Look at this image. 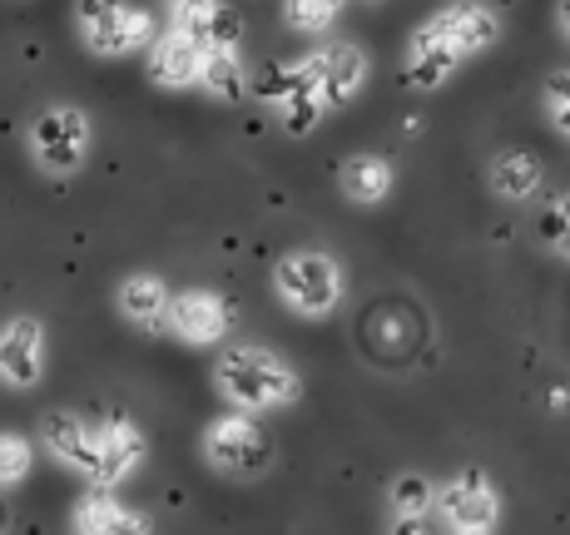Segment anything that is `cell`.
Returning <instances> with one entry per match:
<instances>
[{
  "instance_id": "cell-1",
  "label": "cell",
  "mask_w": 570,
  "mask_h": 535,
  "mask_svg": "<svg viewBox=\"0 0 570 535\" xmlns=\"http://www.w3.org/2000/svg\"><path fill=\"white\" fill-rule=\"evenodd\" d=\"M214 382L238 412L288 407V402H298V392H303L298 373H293L278 353H268V347H228L214 367Z\"/></svg>"
},
{
  "instance_id": "cell-2",
  "label": "cell",
  "mask_w": 570,
  "mask_h": 535,
  "mask_svg": "<svg viewBox=\"0 0 570 535\" xmlns=\"http://www.w3.org/2000/svg\"><path fill=\"white\" fill-rule=\"evenodd\" d=\"M273 288H278V298L288 303L293 313H303V318H327V313L343 303V268H337V258L317 254V248H298V254L278 258V268H273Z\"/></svg>"
},
{
  "instance_id": "cell-3",
  "label": "cell",
  "mask_w": 570,
  "mask_h": 535,
  "mask_svg": "<svg viewBox=\"0 0 570 535\" xmlns=\"http://www.w3.org/2000/svg\"><path fill=\"white\" fill-rule=\"evenodd\" d=\"M75 26L90 55L119 60L129 50H145L155 40V20L145 6H129V0H75Z\"/></svg>"
},
{
  "instance_id": "cell-4",
  "label": "cell",
  "mask_w": 570,
  "mask_h": 535,
  "mask_svg": "<svg viewBox=\"0 0 570 535\" xmlns=\"http://www.w3.org/2000/svg\"><path fill=\"white\" fill-rule=\"evenodd\" d=\"M30 155L46 174H75L90 159V115L75 105H50L30 119Z\"/></svg>"
},
{
  "instance_id": "cell-5",
  "label": "cell",
  "mask_w": 570,
  "mask_h": 535,
  "mask_svg": "<svg viewBox=\"0 0 570 535\" xmlns=\"http://www.w3.org/2000/svg\"><path fill=\"white\" fill-rule=\"evenodd\" d=\"M432 511L446 531L462 535H487L501 526V491L491 486L487 472H462L432 496Z\"/></svg>"
},
{
  "instance_id": "cell-6",
  "label": "cell",
  "mask_w": 570,
  "mask_h": 535,
  "mask_svg": "<svg viewBox=\"0 0 570 535\" xmlns=\"http://www.w3.org/2000/svg\"><path fill=\"white\" fill-rule=\"evenodd\" d=\"M204 456L228 476H258L263 466L273 462V446H268V436H263V427L248 417V412H234V417L208 422Z\"/></svg>"
},
{
  "instance_id": "cell-7",
  "label": "cell",
  "mask_w": 570,
  "mask_h": 535,
  "mask_svg": "<svg viewBox=\"0 0 570 535\" xmlns=\"http://www.w3.org/2000/svg\"><path fill=\"white\" fill-rule=\"evenodd\" d=\"M46 377V323L20 313L0 327V382L16 392L40 387Z\"/></svg>"
},
{
  "instance_id": "cell-8",
  "label": "cell",
  "mask_w": 570,
  "mask_h": 535,
  "mask_svg": "<svg viewBox=\"0 0 570 535\" xmlns=\"http://www.w3.org/2000/svg\"><path fill=\"white\" fill-rule=\"evenodd\" d=\"M40 436H46V446H50L55 462L95 482V472H100V442H95V422L75 417V412H50V417L40 422Z\"/></svg>"
},
{
  "instance_id": "cell-9",
  "label": "cell",
  "mask_w": 570,
  "mask_h": 535,
  "mask_svg": "<svg viewBox=\"0 0 570 535\" xmlns=\"http://www.w3.org/2000/svg\"><path fill=\"white\" fill-rule=\"evenodd\" d=\"M228 303L218 298V293H204V288H189L174 298L169 293V318H164V327H174V333L184 337V343H218V337L228 333Z\"/></svg>"
},
{
  "instance_id": "cell-10",
  "label": "cell",
  "mask_w": 570,
  "mask_h": 535,
  "mask_svg": "<svg viewBox=\"0 0 570 535\" xmlns=\"http://www.w3.org/2000/svg\"><path fill=\"white\" fill-rule=\"evenodd\" d=\"M456 65H462V55H456V46L446 40V30L436 26V20L416 26V36L407 46V85L412 90H442V85L452 80Z\"/></svg>"
},
{
  "instance_id": "cell-11",
  "label": "cell",
  "mask_w": 570,
  "mask_h": 535,
  "mask_svg": "<svg viewBox=\"0 0 570 535\" xmlns=\"http://www.w3.org/2000/svg\"><path fill=\"white\" fill-rule=\"evenodd\" d=\"M95 442H100V472H95V486H119L139 462H145V432L129 417H105L95 422Z\"/></svg>"
},
{
  "instance_id": "cell-12",
  "label": "cell",
  "mask_w": 570,
  "mask_h": 535,
  "mask_svg": "<svg viewBox=\"0 0 570 535\" xmlns=\"http://www.w3.org/2000/svg\"><path fill=\"white\" fill-rule=\"evenodd\" d=\"M199 65H204V46L194 36H184L179 26H169L164 36L149 40V80L164 85V90L199 85Z\"/></svg>"
},
{
  "instance_id": "cell-13",
  "label": "cell",
  "mask_w": 570,
  "mask_h": 535,
  "mask_svg": "<svg viewBox=\"0 0 570 535\" xmlns=\"http://www.w3.org/2000/svg\"><path fill=\"white\" fill-rule=\"evenodd\" d=\"M436 26L446 30V40L456 46V55L462 60H471V55H481V50H491L501 40V20H497V10H487L481 0H462V6H446V10H436Z\"/></svg>"
},
{
  "instance_id": "cell-14",
  "label": "cell",
  "mask_w": 570,
  "mask_h": 535,
  "mask_svg": "<svg viewBox=\"0 0 570 535\" xmlns=\"http://www.w3.org/2000/svg\"><path fill=\"white\" fill-rule=\"evenodd\" d=\"M367 85V50L357 40H337L323 50V75H317V95L327 109L347 105Z\"/></svg>"
},
{
  "instance_id": "cell-15",
  "label": "cell",
  "mask_w": 570,
  "mask_h": 535,
  "mask_svg": "<svg viewBox=\"0 0 570 535\" xmlns=\"http://www.w3.org/2000/svg\"><path fill=\"white\" fill-rule=\"evenodd\" d=\"M80 535H145L149 521L139 511H129L119 496H109V486L90 491V496L75 506V521H70Z\"/></svg>"
},
{
  "instance_id": "cell-16",
  "label": "cell",
  "mask_w": 570,
  "mask_h": 535,
  "mask_svg": "<svg viewBox=\"0 0 570 535\" xmlns=\"http://www.w3.org/2000/svg\"><path fill=\"white\" fill-rule=\"evenodd\" d=\"M119 313H125L135 327H145V333H159L164 318H169V288H164L159 273H129L125 283H119Z\"/></svg>"
},
{
  "instance_id": "cell-17",
  "label": "cell",
  "mask_w": 570,
  "mask_h": 535,
  "mask_svg": "<svg viewBox=\"0 0 570 535\" xmlns=\"http://www.w3.org/2000/svg\"><path fill=\"white\" fill-rule=\"evenodd\" d=\"M174 26H179L184 36L199 40L204 50H238V40H244V16H238L234 6H224V0H208L204 10L179 16Z\"/></svg>"
},
{
  "instance_id": "cell-18",
  "label": "cell",
  "mask_w": 570,
  "mask_h": 535,
  "mask_svg": "<svg viewBox=\"0 0 570 535\" xmlns=\"http://www.w3.org/2000/svg\"><path fill=\"white\" fill-rule=\"evenodd\" d=\"M491 189L511 204L531 199V194L541 189V159H535L531 149H501V155L491 159Z\"/></svg>"
},
{
  "instance_id": "cell-19",
  "label": "cell",
  "mask_w": 570,
  "mask_h": 535,
  "mask_svg": "<svg viewBox=\"0 0 570 535\" xmlns=\"http://www.w3.org/2000/svg\"><path fill=\"white\" fill-rule=\"evenodd\" d=\"M337 184L353 204H382L392 194V164L377 155H353L337 174Z\"/></svg>"
},
{
  "instance_id": "cell-20",
  "label": "cell",
  "mask_w": 570,
  "mask_h": 535,
  "mask_svg": "<svg viewBox=\"0 0 570 535\" xmlns=\"http://www.w3.org/2000/svg\"><path fill=\"white\" fill-rule=\"evenodd\" d=\"M199 85L214 100L224 105H244L248 95V70L238 60V50H204V65H199Z\"/></svg>"
},
{
  "instance_id": "cell-21",
  "label": "cell",
  "mask_w": 570,
  "mask_h": 535,
  "mask_svg": "<svg viewBox=\"0 0 570 535\" xmlns=\"http://www.w3.org/2000/svg\"><path fill=\"white\" fill-rule=\"evenodd\" d=\"M278 105H283V129H288V135H313L317 119L327 115L323 95H317V80L313 85H298V90L283 95Z\"/></svg>"
},
{
  "instance_id": "cell-22",
  "label": "cell",
  "mask_w": 570,
  "mask_h": 535,
  "mask_svg": "<svg viewBox=\"0 0 570 535\" xmlns=\"http://www.w3.org/2000/svg\"><path fill=\"white\" fill-rule=\"evenodd\" d=\"M337 16H343V0H288L283 6V20L298 36H323V30H333Z\"/></svg>"
},
{
  "instance_id": "cell-23",
  "label": "cell",
  "mask_w": 570,
  "mask_h": 535,
  "mask_svg": "<svg viewBox=\"0 0 570 535\" xmlns=\"http://www.w3.org/2000/svg\"><path fill=\"white\" fill-rule=\"evenodd\" d=\"M36 466V446L16 432H0V486H20Z\"/></svg>"
},
{
  "instance_id": "cell-24",
  "label": "cell",
  "mask_w": 570,
  "mask_h": 535,
  "mask_svg": "<svg viewBox=\"0 0 570 535\" xmlns=\"http://www.w3.org/2000/svg\"><path fill=\"white\" fill-rule=\"evenodd\" d=\"M432 496H436V486L426 482L422 472H407L392 482V511H397V516H422V511H432Z\"/></svg>"
},
{
  "instance_id": "cell-25",
  "label": "cell",
  "mask_w": 570,
  "mask_h": 535,
  "mask_svg": "<svg viewBox=\"0 0 570 535\" xmlns=\"http://www.w3.org/2000/svg\"><path fill=\"white\" fill-rule=\"evenodd\" d=\"M541 100H546V115H551V125L561 129V135H570V70L546 75Z\"/></svg>"
},
{
  "instance_id": "cell-26",
  "label": "cell",
  "mask_w": 570,
  "mask_h": 535,
  "mask_svg": "<svg viewBox=\"0 0 570 535\" xmlns=\"http://www.w3.org/2000/svg\"><path fill=\"white\" fill-rule=\"evenodd\" d=\"M546 244H556L561 254L570 258V194L561 204H556L551 214H546Z\"/></svg>"
},
{
  "instance_id": "cell-27",
  "label": "cell",
  "mask_w": 570,
  "mask_h": 535,
  "mask_svg": "<svg viewBox=\"0 0 570 535\" xmlns=\"http://www.w3.org/2000/svg\"><path fill=\"white\" fill-rule=\"evenodd\" d=\"M164 6H169V16L179 20V16H194V10H204L208 0H164Z\"/></svg>"
},
{
  "instance_id": "cell-28",
  "label": "cell",
  "mask_w": 570,
  "mask_h": 535,
  "mask_svg": "<svg viewBox=\"0 0 570 535\" xmlns=\"http://www.w3.org/2000/svg\"><path fill=\"white\" fill-rule=\"evenodd\" d=\"M556 20H561V30L570 36V0H561V10H556Z\"/></svg>"
}]
</instances>
